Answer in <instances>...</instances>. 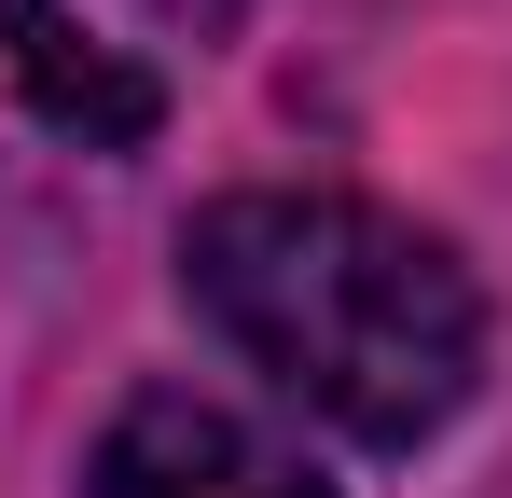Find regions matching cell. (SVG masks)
Wrapping results in <instances>:
<instances>
[{
	"label": "cell",
	"mask_w": 512,
	"mask_h": 498,
	"mask_svg": "<svg viewBox=\"0 0 512 498\" xmlns=\"http://www.w3.org/2000/svg\"><path fill=\"white\" fill-rule=\"evenodd\" d=\"M194 305L346 443H429L485 374V291L374 194H222L180 236Z\"/></svg>",
	"instance_id": "obj_1"
},
{
	"label": "cell",
	"mask_w": 512,
	"mask_h": 498,
	"mask_svg": "<svg viewBox=\"0 0 512 498\" xmlns=\"http://www.w3.org/2000/svg\"><path fill=\"white\" fill-rule=\"evenodd\" d=\"M84 498H333L277 429H250L236 402H194V388H139L97 443Z\"/></svg>",
	"instance_id": "obj_2"
},
{
	"label": "cell",
	"mask_w": 512,
	"mask_h": 498,
	"mask_svg": "<svg viewBox=\"0 0 512 498\" xmlns=\"http://www.w3.org/2000/svg\"><path fill=\"white\" fill-rule=\"evenodd\" d=\"M0 70L28 83V111L56 139H84V153H139L167 125V83L139 70L125 42H97L70 0H0Z\"/></svg>",
	"instance_id": "obj_3"
},
{
	"label": "cell",
	"mask_w": 512,
	"mask_h": 498,
	"mask_svg": "<svg viewBox=\"0 0 512 498\" xmlns=\"http://www.w3.org/2000/svg\"><path fill=\"white\" fill-rule=\"evenodd\" d=\"M153 14H167V28H194V42H208V28H236V14H250V0H153Z\"/></svg>",
	"instance_id": "obj_4"
}]
</instances>
